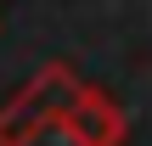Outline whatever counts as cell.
Here are the masks:
<instances>
[{"label":"cell","instance_id":"1","mask_svg":"<svg viewBox=\"0 0 152 146\" xmlns=\"http://www.w3.org/2000/svg\"><path fill=\"white\" fill-rule=\"evenodd\" d=\"M79 73L68 62H45L6 107H0V146H90V135L73 118Z\"/></svg>","mask_w":152,"mask_h":146}]
</instances>
